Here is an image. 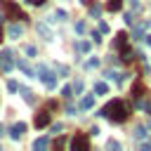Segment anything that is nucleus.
I'll use <instances>...</instances> for the list:
<instances>
[{
	"mask_svg": "<svg viewBox=\"0 0 151 151\" xmlns=\"http://www.w3.org/2000/svg\"><path fill=\"white\" fill-rule=\"evenodd\" d=\"M99 116H106V118H111L113 123H125L127 116H130V106H127V101H123V99H113V101H109V104L99 111Z\"/></svg>",
	"mask_w": 151,
	"mask_h": 151,
	"instance_id": "obj_1",
	"label": "nucleus"
},
{
	"mask_svg": "<svg viewBox=\"0 0 151 151\" xmlns=\"http://www.w3.org/2000/svg\"><path fill=\"white\" fill-rule=\"evenodd\" d=\"M54 76H57V73H52L45 64H38V66H35V78H40V80L47 85V90H54V87H57V78H54Z\"/></svg>",
	"mask_w": 151,
	"mask_h": 151,
	"instance_id": "obj_2",
	"label": "nucleus"
},
{
	"mask_svg": "<svg viewBox=\"0 0 151 151\" xmlns=\"http://www.w3.org/2000/svg\"><path fill=\"white\" fill-rule=\"evenodd\" d=\"M0 5L5 7V19H26V14L19 9V5H14L12 0H0Z\"/></svg>",
	"mask_w": 151,
	"mask_h": 151,
	"instance_id": "obj_3",
	"label": "nucleus"
},
{
	"mask_svg": "<svg viewBox=\"0 0 151 151\" xmlns=\"http://www.w3.org/2000/svg\"><path fill=\"white\" fill-rule=\"evenodd\" d=\"M12 57H14V54H12L9 50H2V52H0V71H2V73L12 71V66L17 64V61H14Z\"/></svg>",
	"mask_w": 151,
	"mask_h": 151,
	"instance_id": "obj_4",
	"label": "nucleus"
},
{
	"mask_svg": "<svg viewBox=\"0 0 151 151\" xmlns=\"http://www.w3.org/2000/svg\"><path fill=\"white\" fill-rule=\"evenodd\" d=\"M71 149H73V151H87V149H90V139H87L85 134H76V137L71 139Z\"/></svg>",
	"mask_w": 151,
	"mask_h": 151,
	"instance_id": "obj_5",
	"label": "nucleus"
},
{
	"mask_svg": "<svg viewBox=\"0 0 151 151\" xmlns=\"http://www.w3.org/2000/svg\"><path fill=\"white\" fill-rule=\"evenodd\" d=\"M47 125H50V106L35 113V127H47Z\"/></svg>",
	"mask_w": 151,
	"mask_h": 151,
	"instance_id": "obj_6",
	"label": "nucleus"
},
{
	"mask_svg": "<svg viewBox=\"0 0 151 151\" xmlns=\"http://www.w3.org/2000/svg\"><path fill=\"white\" fill-rule=\"evenodd\" d=\"M24 132H26V123H14V125L9 127V137H12V139H19Z\"/></svg>",
	"mask_w": 151,
	"mask_h": 151,
	"instance_id": "obj_7",
	"label": "nucleus"
},
{
	"mask_svg": "<svg viewBox=\"0 0 151 151\" xmlns=\"http://www.w3.org/2000/svg\"><path fill=\"white\" fill-rule=\"evenodd\" d=\"M125 45H127V33H123V31H120V33H116V40H113V50L118 52V50H120V47H125Z\"/></svg>",
	"mask_w": 151,
	"mask_h": 151,
	"instance_id": "obj_8",
	"label": "nucleus"
},
{
	"mask_svg": "<svg viewBox=\"0 0 151 151\" xmlns=\"http://www.w3.org/2000/svg\"><path fill=\"white\" fill-rule=\"evenodd\" d=\"M118 54H120V61H125V64H130L134 57H132V47L130 45H125V47H120L118 50Z\"/></svg>",
	"mask_w": 151,
	"mask_h": 151,
	"instance_id": "obj_9",
	"label": "nucleus"
},
{
	"mask_svg": "<svg viewBox=\"0 0 151 151\" xmlns=\"http://www.w3.org/2000/svg\"><path fill=\"white\" fill-rule=\"evenodd\" d=\"M14 66H17V68H21V71H24L28 78H35V68H31V66H28L24 59H17V64H14Z\"/></svg>",
	"mask_w": 151,
	"mask_h": 151,
	"instance_id": "obj_10",
	"label": "nucleus"
},
{
	"mask_svg": "<svg viewBox=\"0 0 151 151\" xmlns=\"http://www.w3.org/2000/svg\"><path fill=\"white\" fill-rule=\"evenodd\" d=\"M21 33H24V26H21V24H12V26L7 28V35H9V38H19Z\"/></svg>",
	"mask_w": 151,
	"mask_h": 151,
	"instance_id": "obj_11",
	"label": "nucleus"
},
{
	"mask_svg": "<svg viewBox=\"0 0 151 151\" xmlns=\"http://www.w3.org/2000/svg\"><path fill=\"white\" fill-rule=\"evenodd\" d=\"M94 97H97L94 92H92V94H87V97H83V101H80V109H85V111H87V109H92V106H94Z\"/></svg>",
	"mask_w": 151,
	"mask_h": 151,
	"instance_id": "obj_12",
	"label": "nucleus"
},
{
	"mask_svg": "<svg viewBox=\"0 0 151 151\" xmlns=\"http://www.w3.org/2000/svg\"><path fill=\"white\" fill-rule=\"evenodd\" d=\"M92 92H97V94H106V92H109V85L101 83V80H97V83L92 85Z\"/></svg>",
	"mask_w": 151,
	"mask_h": 151,
	"instance_id": "obj_13",
	"label": "nucleus"
},
{
	"mask_svg": "<svg viewBox=\"0 0 151 151\" xmlns=\"http://www.w3.org/2000/svg\"><path fill=\"white\" fill-rule=\"evenodd\" d=\"M132 97H134V99H142V97H144V83H134V87H132Z\"/></svg>",
	"mask_w": 151,
	"mask_h": 151,
	"instance_id": "obj_14",
	"label": "nucleus"
},
{
	"mask_svg": "<svg viewBox=\"0 0 151 151\" xmlns=\"http://www.w3.org/2000/svg\"><path fill=\"white\" fill-rule=\"evenodd\" d=\"M19 92H21V97L28 101V104H33V92L28 90V87H24V85H19Z\"/></svg>",
	"mask_w": 151,
	"mask_h": 151,
	"instance_id": "obj_15",
	"label": "nucleus"
},
{
	"mask_svg": "<svg viewBox=\"0 0 151 151\" xmlns=\"http://www.w3.org/2000/svg\"><path fill=\"white\" fill-rule=\"evenodd\" d=\"M120 7H123V0H109V2H106V9H109V12H118Z\"/></svg>",
	"mask_w": 151,
	"mask_h": 151,
	"instance_id": "obj_16",
	"label": "nucleus"
},
{
	"mask_svg": "<svg viewBox=\"0 0 151 151\" xmlns=\"http://www.w3.org/2000/svg\"><path fill=\"white\" fill-rule=\"evenodd\" d=\"M149 132H146V125H137L134 127V139H144Z\"/></svg>",
	"mask_w": 151,
	"mask_h": 151,
	"instance_id": "obj_17",
	"label": "nucleus"
},
{
	"mask_svg": "<svg viewBox=\"0 0 151 151\" xmlns=\"http://www.w3.org/2000/svg\"><path fill=\"white\" fill-rule=\"evenodd\" d=\"M106 78L113 83H123V73H116V71H106Z\"/></svg>",
	"mask_w": 151,
	"mask_h": 151,
	"instance_id": "obj_18",
	"label": "nucleus"
},
{
	"mask_svg": "<svg viewBox=\"0 0 151 151\" xmlns=\"http://www.w3.org/2000/svg\"><path fill=\"white\" fill-rule=\"evenodd\" d=\"M87 50H90V42H87V40L76 42V52H87Z\"/></svg>",
	"mask_w": 151,
	"mask_h": 151,
	"instance_id": "obj_19",
	"label": "nucleus"
},
{
	"mask_svg": "<svg viewBox=\"0 0 151 151\" xmlns=\"http://www.w3.org/2000/svg\"><path fill=\"white\" fill-rule=\"evenodd\" d=\"M45 146H47V137H40V139L33 142V149H35V151H38V149H45Z\"/></svg>",
	"mask_w": 151,
	"mask_h": 151,
	"instance_id": "obj_20",
	"label": "nucleus"
},
{
	"mask_svg": "<svg viewBox=\"0 0 151 151\" xmlns=\"http://www.w3.org/2000/svg\"><path fill=\"white\" fill-rule=\"evenodd\" d=\"M52 19H57V21H64V19H66V12H64V9H57V12L52 14Z\"/></svg>",
	"mask_w": 151,
	"mask_h": 151,
	"instance_id": "obj_21",
	"label": "nucleus"
},
{
	"mask_svg": "<svg viewBox=\"0 0 151 151\" xmlns=\"http://www.w3.org/2000/svg\"><path fill=\"white\" fill-rule=\"evenodd\" d=\"M38 31H40V33H42V35H45V38H47V40H50V38H52V35H50V28H47V26H45V24H38Z\"/></svg>",
	"mask_w": 151,
	"mask_h": 151,
	"instance_id": "obj_22",
	"label": "nucleus"
},
{
	"mask_svg": "<svg viewBox=\"0 0 151 151\" xmlns=\"http://www.w3.org/2000/svg\"><path fill=\"white\" fill-rule=\"evenodd\" d=\"M54 73H61V76H66V73H68V68H66L64 64H54Z\"/></svg>",
	"mask_w": 151,
	"mask_h": 151,
	"instance_id": "obj_23",
	"label": "nucleus"
},
{
	"mask_svg": "<svg viewBox=\"0 0 151 151\" xmlns=\"http://www.w3.org/2000/svg\"><path fill=\"white\" fill-rule=\"evenodd\" d=\"M61 94H64L66 99H71V97H73V87H71V85H66V87H61Z\"/></svg>",
	"mask_w": 151,
	"mask_h": 151,
	"instance_id": "obj_24",
	"label": "nucleus"
},
{
	"mask_svg": "<svg viewBox=\"0 0 151 151\" xmlns=\"http://www.w3.org/2000/svg\"><path fill=\"white\" fill-rule=\"evenodd\" d=\"M90 14H92V17L97 19V17L101 14V7H99V5H92V7H90Z\"/></svg>",
	"mask_w": 151,
	"mask_h": 151,
	"instance_id": "obj_25",
	"label": "nucleus"
},
{
	"mask_svg": "<svg viewBox=\"0 0 151 151\" xmlns=\"http://www.w3.org/2000/svg\"><path fill=\"white\" fill-rule=\"evenodd\" d=\"M7 90H9V92H19V83H17V80H9V83H7Z\"/></svg>",
	"mask_w": 151,
	"mask_h": 151,
	"instance_id": "obj_26",
	"label": "nucleus"
},
{
	"mask_svg": "<svg viewBox=\"0 0 151 151\" xmlns=\"http://www.w3.org/2000/svg\"><path fill=\"white\" fill-rule=\"evenodd\" d=\"M71 87H73V92H76V94H80V92H83V80H76Z\"/></svg>",
	"mask_w": 151,
	"mask_h": 151,
	"instance_id": "obj_27",
	"label": "nucleus"
},
{
	"mask_svg": "<svg viewBox=\"0 0 151 151\" xmlns=\"http://www.w3.org/2000/svg\"><path fill=\"white\" fill-rule=\"evenodd\" d=\"M130 2V7H132V12H139L142 9V5H139V0H127Z\"/></svg>",
	"mask_w": 151,
	"mask_h": 151,
	"instance_id": "obj_28",
	"label": "nucleus"
},
{
	"mask_svg": "<svg viewBox=\"0 0 151 151\" xmlns=\"http://www.w3.org/2000/svg\"><path fill=\"white\" fill-rule=\"evenodd\" d=\"M99 66V59H90L87 64H85V68H97Z\"/></svg>",
	"mask_w": 151,
	"mask_h": 151,
	"instance_id": "obj_29",
	"label": "nucleus"
},
{
	"mask_svg": "<svg viewBox=\"0 0 151 151\" xmlns=\"http://www.w3.org/2000/svg\"><path fill=\"white\" fill-rule=\"evenodd\" d=\"M76 33H85V21H78L76 24Z\"/></svg>",
	"mask_w": 151,
	"mask_h": 151,
	"instance_id": "obj_30",
	"label": "nucleus"
},
{
	"mask_svg": "<svg viewBox=\"0 0 151 151\" xmlns=\"http://www.w3.org/2000/svg\"><path fill=\"white\" fill-rule=\"evenodd\" d=\"M92 40L94 42H101V31H92Z\"/></svg>",
	"mask_w": 151,
	"mask_h": 151,
	"instance_id": "obj_31",
	"label": "nucleus"
},
{
	"mask_svg": "<svg viewBox=\"0 0 151 151\" xmlns=\"http://www.w3.org/2000/svg\"><path fill=\"white\" fill-rule=\"evenodd\" d=\"M26 54H28V57H35V54H38V50H35L33 45H28V47H26Z\"/></svg>",
	"mask_w": 151,
	"mask_h": 151,
	"instance_id": "obj_32",
	"label": "nucleus"
},
{
	"mask_svg": "<svg viewBox=\"0 0 151 151\" xmlns=\"http://www.w3.org/2000/svg\"><path fill=\"white\" fill-rule=\"evenodd\" d=\"M99 31H101V33H109V24L101 21V24H99Z\"/></svg>",
	"mask_w": 151,
	"mask_h": 151,
	"instance_id": "obj_33",
	"label": "nucleus"
},
{
	"mask_svg": "<svg viewBox=\"0 0 151 151\" xmlns=\"http://www.w3.org/2000/svg\"><path fill=\"white\" fill-rule=\"evenodd\" d=\"M64 144H66V139H57V142H54V149H61Z\"/></svg>",
	"mask_w": 151,
	"mask_h": 151,
	"instance_id": "obj_34",
	"label": "nucleus"
},
{
	"mask_svg": "<svg viewBox=\"0 0 151 151\" xmlns=\"http://www.w3.org/2000/svg\"><path fill=\"white\" fill-rule=\"evenodd\" d=\"M109 149H113V151H116V149H120V144H118V142H113V139H111V142H109Z\"/></svg>",
	"mask_w": 151,
	"mask_h": 151,
	"instance_id": "obj_35",
	"label": "nucleus"
},
{
	"mask_svg": "<svg viewBox=\"0 0 151 151\" xmlns=\"http://www.w3.org/2000/svg\"><path fill=\"white\" fill-rule=\"evenodd\" d=\"M144 42H146V45L151 47V35H144Z\"/></svg>",
	"mask_w": 151,
	"mask_h": 151,
	"instance_id": "obj_36",
	"label": "nucleus"
},
{
	"mask_svg": "<svg viewBox=\"0 0 151 151\" xmlns=\"http://www.w3.org/2000/svg\"><path fill=\"white\" fill-rule=\"evenodd\" d=\"M28 2H31V5H42L45 0H28Z\"/></svg>",
	"mask_w": 151,
	"mask_h": 151,
	"instance_id": "obj_37",
	"label": "nucleus"
},
{
	"mask_svg": "<svg viewBox=\"0 0 151 151\" xmlns=\"http://www.w3.org/2000/svg\"><path fill=\"white\" fill-rule=\"evenodd\" d=\"M2 134H5V127H2V125H0V137H2Z\"/></svg>",
	"mask_w": 151,
	"mask_h": 151,
	"instance_id": "obj_38",
	"label": "nucleus"
},
{
	"mask_svg": "<svg viewBox=\"0 0 151 151\" xmlns=\"http://www.w3.org/2000/svg\"><path fill=\"white\" fill-rule=\"evenodd\" d=\"M0 42H2V28H0Z\"/></svg>",
	"mask_w": 151,
	"mask_h": 151,
	"instance_id": "obj_39",
	"label": "nucleus"
},
{
	"mask_svg": "<svg viewBox=\"0 0 151 151\" xmlns=\"http://www.w3.org/2000/svg\"><path fill=\"white\" fill-rule=\"evenodd\" d=\"M80 2H87V0H80Z\"/></svg>",
	"mask_w": 151,
	"mask_h": 151,
	"instance_id": "obj_40",
	"label": "nucleus"
}]
</instances>
